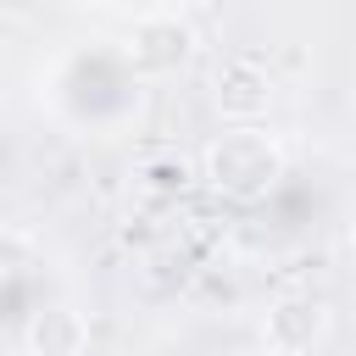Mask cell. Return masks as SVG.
I'll return each instance as SVG.
<instances>
[{"mask_svg":"<svg viewBox=\"0 0 356 356\" xmlns=\"http://www.w3.org/2000/svg\"><path fill=\"white\" fill-rule=\"evenodd\" d=\"M350 256H356V222H350Z\"/></svg>","mask_w":356,"mask_h":356,"instance_id":"obj_9","label":"cell"},{"mask_svg":"<svg viewBox=\"0 0 356 356\" xmlns=\"http://www.w3.org/2000/svg\"><path fill=\"white\" fill-rule=\"evenodd\" d=\"M134 178H139V189L145 195H184L195 178H200V167L189 161V156H178V150H145L139 156V167H134Z\"/></svg>","mask_w":356,"mask_h":356,"instance_id":"obj_6","label":"cell"},{"mask_svg":"<svg viewBox=\"0 0 356 356\" xmlns=\"http://www.w3.org/2000/svg\"><path fill=\"white\" fill-rule=\"evenodd\" d=\"M22 350L28 356H83L89 350V317L72 300H44L22 323Z\"/></svg>","mask_w":356,"mask_h":356,"instance_id":"obj_5","label":"cell"},{"mask_svg":"<svg viewBox=\"0 0 356 356\" xmlns=\"http://www.w3.org/2000/svg\"><path fill=\"white\" fill-rule=\"evenodd\" d=\"M217 356H250V350H239V345H234V350H217Z\"/></svg>","mask_w":356,"mask_h":356,"instance_id":"obj_8","label":"cell"},{"mask_svg":"<svg viewBox=\"0 0 356 356\" xmlns=\"http://www.w3.org/2000/svg\"><path fill=\"white\" fill-rule=\"evenodd\" d=\"M211 106H217L222 122H234V128L261 122L267 106H273V78H267V67H261L256 56H228V61L217 67V78H211Z\"/></svg>","mask_w":356,"mask_h":356,"instance_id":"obj_3","label":"cell"},{"mask_svg":"<svg viewBox=\"0 0 356 356\" xmlns=\"http://www.w3.org/2000/svg\"><path fill=\"white\" fill-rule=\"evenodd\" d=\"M200 178L222 195V200H239V206H256L273 195V184L284 178V150L256 134V128H234V134H217L200 156Z\"/></svg>","mask_w":356,"mask_h":356,"instance_id":"obj_1","label":"cell"},{"mask_svg":"<svg viewBox=\"0 0 356 356\" xmlns=\"http://www.w3.org/2000/svg\"><path fill=\"white\" fill-rule=\"evenodd\" d=\"M261 339L273 356H312L328 339V306L317 295H278L261 317Z\"/></svg>","mask_w":356,"mask_h":356,"instance_id":"obj_4","label":"cell"},{"mask_svg":"<svg viewBox=\"0 0 356 356\" xmlns=\"http://www.w3.org/2000/svg\"><path fill=\"white\" fill-rule=\"evenodd\" d=\"M122 50H128V67L139 78H172L195 56V28L184 17H172V11H150V17H139L128 28Z\"/></svg>","mask_w":356,"mask_h":356,"instance_id":"obj_2","label":"cell"},{"mask_svg":"<svg viewBox=\"0 0 356 356\" xmlns=\"http://www.w3.org/2000/svg\"><path fill=\"white\" fill-rule=\"evenodd\" d=\"M39 267V245L22 228H0V284L6 278H28Z\"/></svg>","mask_w":356,"mask_h":356,"instance_id":"obj_7","label":"cell"}]
</instances>
